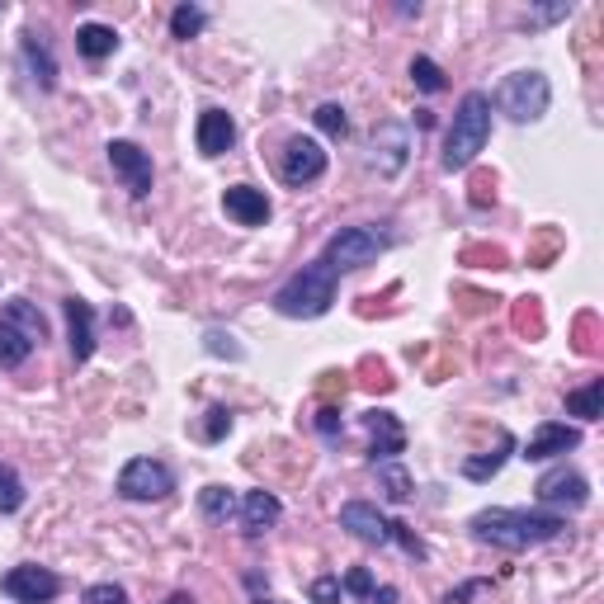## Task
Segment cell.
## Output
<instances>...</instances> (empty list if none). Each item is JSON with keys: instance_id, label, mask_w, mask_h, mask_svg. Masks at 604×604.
Segmentation results:
<instances>
[{"instance_id": "obj_1", "label": "cell", "mask_w": 604, "mask_h": 604, "mask_svg": "<svg viewBox=\"0 0 604 604\" xmlns=\"http://www.w3.org/2000/svg\"><path fill=\"white\" fill-rule=\"evenodd\" d=\"M468 529L477 543H491L500 553H525V548H538V543H553L567 529V519L538 515V510H477Z\"/></svg>"}, {"instance_id": "obj_2", "label": "cell", "mask_w": 604, "mask_h": 604, "mask_svg": "<svg viewBox=\"0 0 604 604\" xmlns=\"http://www.w3.org/2000/svg\"><path fill=\"white\" fill-rule=\"evenodd\" d=\"M487 137H491V95H481V90H468L462 95V105L454 114V124H449V137H445V171H468L477 152L487 147Z\"/></svg>"}, {"instance_id": "obj_3", "label": "cell", "mask_w": 604, "mask_h": 604, "mask_svg": "<svg viewBox=\"0 0 604 604\" xmlns=\"http://www.w3.org/2000/svg\"><path fill=\"white\" fill-rule=\"evenodd\" d=\"M331 302H335V274L331 265H302L284 289L274 293V312L279 316H327L331 312Z\"/></svg>"}, {"instance_id": "obj_4", "label": "cell", "mask_w": 604, "mask_h": 604, "mask_svg": "<svg viewBox=\"0 0 604 604\" xmlns=\"http://www.w3.org/2000/svg\"><path fill=\"white\" fill-rule=\"evenodd\" d=\"M340 529H350L359 543H373V548H388V543H401L411 557H426V543H420L407 525H397V519H382L369 500H350L345 510H340Z\"/></svg>"}, {"instance_id": "obj_5", "label": "cell", "mask_w": 604, "mask_h": 604, "mask_svg": "<svg viewBox=\"0 0 604 604\" xmlns=\"http://www.w3.org/2000/svg\"><path fill=\"white\" fill-rule=\"evenodd\" d=\"M548 99H553V86L543 71H515L500 80L496 90V109L515 118V124H538L543 114H548Z\"/></svg>"}, {"instance_id": "obj_6", "label": "cell", "mask_w": 604, "mask_h": 604, "mask_svg": "<svg viewBox=\"0 0 604 604\" xmlns=\"http://www.w3.org/2000/svg\"><path fill=\"white\" fill-rule=\"evenodd\" d=\"M388 251V236L378 227H340L327 251H321V265H331V274H345V270H364L373 260Z\"/></svg>"}, {"instance_id": "obj_7", "label": "cell", "mask_w": 604, "mask_h": 604, "mask_svg": "<svg viewBox=\"0 0 604 604\" xmlns=\"http://www.w3.org/2000/svg\"><path fill=\"white\" fill-rule=\"evenodd\" d=\"M175 491V473L160 458H133L124 473H118V496L124 500H160Z\"/></svg>"}, {"instance_id": "obj_8", "label": "cell", "mask_w": 604, "mask_h": 604, "mask_svg": "<svg viewBox=\"0 0 604 604\" xmlns=\"http://www.w3.org/2000/svg\"><path fill=\"white\" fill-rule=\"evenodd\" d=\"M279 175H284V185H293V189L312 185V179L327 175V152H321L312 137H289L284 156H279Z\"/></svg>"}, {"instance_id": "obj_9", "label": "cell", "mask_w": 604, "mask_h": 604, "mask_svg": "<svg viewBox=\"0 0 604 604\" xmlns=\"http://www.w3.org/2000/svg\"><path fill=\"white\" fill-rule=\"evenodd\" d=\"M534 496H538V506H567V510H581L591 500V481L581 477L576 468H553V473H543L538 477V487H534Z\"/></svg>"}, {"instance_id": "obj_10", "label": "cell", "mask_w": 604, "mask_h": 604, "mask_svg": "<svg viewBox=\"0 0 604 604\" xmlns=\"http://www.w3.org/2000/svg\"><path fill=\"white\" fill-rule=\"evenodd\" d=\"M105 152H109L114 175L124 179V189L137 194V198H147V194H152V156L137 147V143H124V137H114Z\"/></svg>"}, {"instance_id": "obj_11", "label": "cell", "mask_w": 604, "mask_h": 604, "mask_svg": "<svg viewBox=\"0 0 604 604\" xmlns=\"http://www.w3.org/2000/svg\"><path fill=\"white\" fill-rule=\"evenodd\" d=\"M0 591L19 604H48V600L62 595V581H57L48 567H10L6 576H0Z\"/></svg>"}, {"instance_id": "obj_12", "label": "cell", "mask_w": 604, "mask_h": 604, "mask_svg": "<svg viewBox=\"0 0 604 604\" xmlns=\"http://www.w3.org/2000/svg\"><path fill=\"white\" fill-rule=\"evenodd\" d=\"M581 445V430L567 426V420H543V426L529 435V445L519 458H529V462H543V458H557V454H567Z\"/></svg>"}, {"instance_id": "obj_13", "label": "cell", "mask_w": 604, "mask_h": 604, "mask_svg": "<svg viewBox=\"0 0 604 604\" xmlns=\"http://www.w3.org/2000/svg\"><path fill=\"white\" fill-rule=\"evenodd\" d=\"M223 208H227L232 223H241V227H265L270 223V198H265V189H255V185H232L223 194Z\"/></svg>"}, {"instance_id": "obj_14", "label": "cell", "mask_w": 604, "mask_h": 604, "mask_svg": "<svg viewBox=\"0 0 604 604\" xmlns=\"http://www.w3.org/2000/svg\"><path fill=\"white\" fill-rule=\"evenodd\" d=\"M364 430L373 439V462H392L401 449H407V430L397 426V416L392 411H364Z\"/></svg>"}, {"instance_id": "obj_15", "label": "cell", "mask_w": 604, "mask_h": 604, "mask_svg": "<svg viewBox=\"0 0 604 604\" xmlns=\"http://www.w3.org/2000/svg\"><path fill=\"white\" fill-rule=\"evenodd\" d=\"M62 308H67L71 359H76V364H86V359L95 354V312H90V302H80V298H67Z\"/></svg>"}, {"instance_id": "obj_16", "label": "cell", "mask_w": 604, "mask_h": 604, "mask_svg": "<svg viewBox=\"0 0 604 604\" xmlns=\"http://www.w3.org/2000/svg\"><path fill=\"white\" fill-rule=\"evenodd\" d=\"M232 143H236V124H232L227 109H204L198 114V152L223 156V152H232Z\"/></svg>"}, {"instance_id": "obj_17", "label": "cell", "mask_w": 604, "mask_h": 604, "mask_svg": "<svg viewBox=\"0 0 604 604\" xmlns=\"http://www.w3.org/2000/svg\"><path fill=\"white\" fill-rule=\"evenodd\" d=\"M279 515H284V506H279V496H270V491H246V500H241V529L251 538L270 534L279 525Z\"/></svg>"}, {"instance_id": "obj_18", "label": "cell", "mask_w": 604, "mask_h": 604, "mask_svg": "<svg viewBox=\"0 0 604 604\" xmlns=\"http://www.w3.org/2000/svg\"><path fill=\"white\" fill-rule=\"evenodd\" d=\"M0 321H6V327H14L19 335L29 340V345L38 350L48 340V321H43V312L33 308V302H25V298H14V302H6V312H0Z\"/></svg>"}, {"instance_id": "obj_19", "label": "cell", "mask_w": 604, "mask_h": 604, "mask_svg": "<svg viewBox=\"0 0 604 604\" xmlns=\"http://www.w3.org/2000/svg\"><path fill=\"white\" fill-rule=\"evenodd\" d=\"M407 128H397V124H382V128H373V156L382 152V160H373V166L382 171V175H397L401 171V160H407Z\"/></svg>"}, {"instance_id": "obj_20", "label": "cell", "mask_w": 604, "mask_h": 604, "mask_svg": "<svg viewBox=\"0 0 604 604\" xmlns=\"http://www.w3.org/2000/svg\"><path fill=\"white\" fill-rule=\"evenodd\" d=\"M25 67H29L38 90H52L57 86V62H52V52H48V43L38 33H25Z\"/></svg>"}, {"instance_id": "obj_21", "label": "cell", "mask_w": 604, "mask_h": 604, "mask_svg": "<svg viewBox=\"0 0 604 604\" xmlns=\"http://www.w3.org/2000/svg\"><path fill=\"white\" fill-rule=\"evenodd\" d=\"M118 48V33L109 25H80L76 29V52L90 57V62H105V57H114Z\"/></svg>"}, {"instance_id": "obj_22", "label": "cell", "mask_w": 604, "mask_h": 604, "mask_svg": "<svg viewBox=\"0 0 604 604\" xmlns=\"http://www.w3.org/2000/svg\"><path fill=\"white\" fill-rule=\"evenodd\" d=\"M345 591L359 595L364 604H397V586H373L369 567H350L345 572Z\"/></svg>"}, {"instance_id": "obj_23", "label": "cell", "mask_w": 604, "mask_h": 604, "mask_svg": "<svg viewBox=\"0 0 604 604\" xmlns=\"http://www.w3.org/2000/svg\"><path fill=\"white\" fill-rule=\"evenodd\" d=\"M198 510H204L208 525H227V519L236 515V496L227 487H204L198 491Z\"/></svg>"}, {"instance_id": "obj_24", "label": "cell", "mask_w": 604, "mask_h": 604, "mask_svg": "<svg viewBox=\"0 0 604 604\" xmlns=\"http://www.w3.org/2000/svg\"><path fill=\"white\" fill-rule=\"evenodd\" d=\"M567 411L581 416V420H600L604 416V378H591L581 392L567 397Z\"/></svg>"}, {"instance_id": "obj_25", "label": "cell", "mask_w": 604, "mask_h": 604, "mask_svg": "<svg viewBox=\"0 0 604 604\" xmlns=\"http://www.w3.org/2000/svg\"><path fill=\"white\" fill-rule=\"evenodd\" d=\"M515 445H510V435L500 430V449L496 454H481V458H462V477H473V481H487V477H496L500 473V462H506V454H510Z\"/></svg>"}, {"instance_id": "obj_26", "label": "cell", "mask_w": 604, "mask_h": 604, "mask_svg": "<svg viewBox=\"0 0 604 604\" xmlns=\"http://www.w3.org/2000/svg\"><path fill=\"white\" fill-rule=\"evenodd\" d=\"M29 354H33L29 340L19 335L14 327H6V321H0V369H19Z\"/></svg>"}, {"instance_id": "obj_27", "label": "cell", "mask_w": 604, "mask_h": 604, "mask_svg": "<svg viewBox=\"0 0 604 604\" xmlns=\"http://www.w3.org/2000/svg\"><path fill=\"white\" fill-rule=\"evenodd\" d=\"M373 468H378V481H382V491H388V500H411V477H407V468H397V458L373 462Z\"/></svg>"}, {"instance_id": "obj_28", "label": "cell", "mask_w": 604, "mask_h": 604, "mask_svg": "<svg viewBox=\"0 0 604 604\" xmlns=\"http://www.w3.org/2000/svg\"><path fill=\"white\" fill-rule=\"evenodd\" d=\"M204 25H208V14L198 6H175L171 10V33L175 38H198V33H204Z\"/></svg>"}, {"instance_id": "obj_29", "label": "cell", "mask_w": 604, "mask_h": 604, "mask_svg": "<svg viewBox=\"0 0 604 604\" xmlns=\"http://www.w3.org/2000/svg\"><path fill=\"white\" fill-rule=\"evenodd\" d=\"M316 128L327 133V137H335V143H345V133H350V118H345V109L340 105H316Z\"/></svg>"}, {"instance_id": "obj_30", "label": "cell", "mask_w": 604, "mask_h": 604, "mask_svg": "<svg viewBox=\"0 0 604 604\" xmlns=\"http://www.w3.org/2000/svg\"><path fill=\"white\" fill-rule=\"evenodd\" d=\"M19 506H25V481L0 462V515H14Z\"/></svg>"}, {"instance_id": "obj_31", "label": "cell", "mask_w": 604, "mask_h": 604, "mask_svg": "<svg viewBox=\"0 0 604 604\" xmlns=\"http://www.w3.org/2000/svg\"><path fill=\"white\" fill-rule=\"evenodd\" d=\"M411 76H416V86L426 90V95H439V90H445V71H439L430 57H416V62H411Z\"/></svg>"}, {"instance_id": "obj_32", "label": "cell", "mask_w": 604, "mask_h": 604, "mask_svg": "<svg viewBox=\"0 0 604 604\" xmlns=\"http://www.w3.org/2000/svg\"><path fill=\"white\" fill-rule=\"evenodd\" d=\"M316 430H321V439H331V445H340V439H345V426H340V411H335V407H321V411H316Z\"/></svg>"}, {"instance_id": "obj_33", "label": "cell", "mask_w": 604, "mask_h": 604, "mask_svg": "<svg viewBox=\"0 0 604 604\" xmlns=\"http://www.w3.org/2000/svg\"><path fill=\"white\" fill-rule=\"evenodd\" d=\"M86 604H128V591L114 586V581H99V586L86 591Z\"/></svg>"}, {"instance_id": "obj_34", "label": "cell", "mask_w": 604, "mask_h": 604, "mask_svg": "<svg viewBox=\"0 0 604 604\" xmlns=\"http://www.w3.org/2000/svg\"><path fill=\"white\" fill-rule=\"evenodd\" d=\"M227 430H232V411H227V407H213L208 420H204V439H208V445H217V439H223Z\"/></svg>"}, {"instance_id": "obj_35", "label": "cell", "mask_w": 604, "mask_h": 604, "mask_svg": "<svg viewBox=\"0 0 604 604\" xmlns=\"http://www.w3.org/2000/svg\"><path fill=\"white\" fill-rule=\"evenodd\" d=\"M340 581L335 576H321V581H312V604H340Z\"/></svg>"}, {"instance_id": "obj_36", "label": "cell", "mask_w": 604, "mask_h": 604, "mask_svg": "<svg viewBox=\"0 0 604 604\" xmlns=\"http://www.w3.org/2000/svg\"><path fill=\"white\" fill-rule=\"evenodd\" d=\"M208 350L227 354V359H241V345H232V335H223V331H208Z\"/></svg>"}, {"instance_id": "obj_37", "label": "cell", "mask_w": 604, "mask_h": 604, "mask_svg": "<svg viewBox=\"0 0 604 604\" xmlns=\"http://www.w3.org/2000/svg\"><path fill=\"white\" fill-rule=\"evenodd\" d=\"M166 604H194V600H189V595H171Z\"/></svg>"}, {"instance_id": "obj_38", "label": "cell", "mask_w": 604, "mask_h": 604, "mask_svg": "<svg viewBox=\"0 0 604 604\" xmlns=\"http://www.w3.org/2000/svg\"><path fill=\"white\" fill-rule=\"evenodd\" d=\"M255 604H270V600H265V595H260V600H255Z\"/></svg>"}]
</instances>
